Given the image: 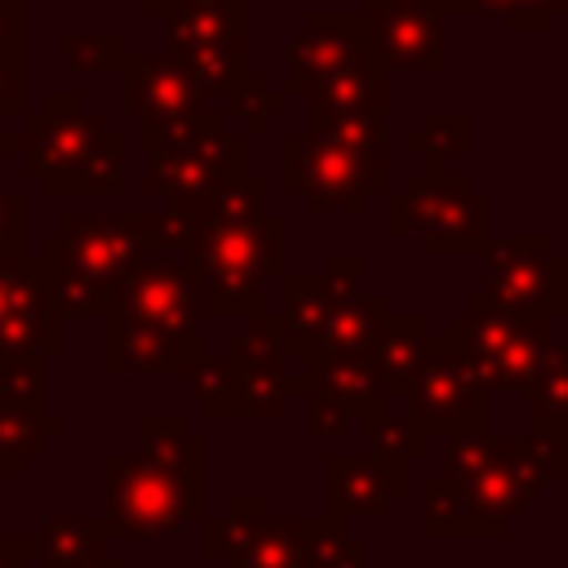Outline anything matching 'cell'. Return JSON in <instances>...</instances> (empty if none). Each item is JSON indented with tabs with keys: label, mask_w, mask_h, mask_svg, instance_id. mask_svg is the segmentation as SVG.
I'll use <instances>...</instances> for the list:
<instances>
[{
	"label": "cell",
	"mask_w": 568,
	"mask_h": 568,
	"mask_svg": "<svg viewBox=\"0 0 568 568\" xmlns=\"http://www.w3.org/2000/svg\"><path fill=\"white\" fill-rule=\"evenodd\" d=\"M222 111H204L169 151L146 160V191L164 204L160 213H178L200 200L217 178L244 169V133L226 129Z\"/></svg>",
	"instance_id": "12"
},
{
	"label": "cell",
	"mask_w": 568,
	"mask_h": 568,
	"mask_svg": "<svg viewBox=\"0 0 568 568\" xmlns=\"http://www.w3.org/2000/svg\"><path fill=\"white\" fill-rule=\"evenodd\" d=\"M106 537H169L204 519V439L178 413L142 417V457H102Z\"/></svg>",
	"instance_id": "2"
},
{
	"label": "cell",
	"mask_w": 568,
	"mask_h": 568,
	"mask_svg": "<svg viewBox=\"0 0 568 568\" xmlns=\"http://www.w3.org/2000/svg\"><path fill=\"white\" fill-rule=\"evenodd\" d=\"M479 257L488 266L484 297H493L497 306L546 320L568 311V257L555 253L541 231L484 240Z\"/></svg>",
	"instance_id": "10"
},
{
	"label": "cell",
	"mask_w": 568,
	"mask_h": 568,
	"mask_svg": "<svg viewBox=\"0 0 568 568\" xmlns=\"http://www.w3.org/2000/svg\"><path fill=\"white\" fill-rule=\"evenodd\" d=\"M426 346H430V328H426L422 315H386V324H382V333H377V342L368 351L386 399L404 395V386L413 382V373L426 359Z\"/></svg>",
	"instance_id": "25"
},
{
	"label": "cell",
	"mask_w": 568,
	"mask_h": 568,
	"mask_svg": "<svg viewBox=\"0 0 568 568\" xmlns=\"http://www.w3.org/2000/svg\"><path fill=\"white\" fill-rule=\"evenodd\" d=\"M231 373V417H284L288 408V346L275 315H244V328L222 346Z\"/></svg>",
	"instance_id": "14"
},
{
	"label": "cell",
	"mask_w": 568,
	"mask_h": 568,
	"mask_svg": "<svg viewBox=\"0 0 568 568\" xmlns=\"http://www.w3.org/2000/svg\"><path fill=\"white\" fill-rule=\"evenodd\" d=\"M27 0H0V53H22Z\"/></svg>",
	"instance_id": "45"
},
{
	"label": "cell",
	"mask_w": 568,
	"mask_h": 568,
	"mask_svg": "<svg viewBox=\"0 0 568 568\" xmlns=\"http://www.w3.org/2000/svg\"><path fill=\"white\" fill-rule=\"evenodd\" d=\"M368 62V27L364 9L359 13H306L297 36L284 49V93H297L306 80Z\"/></svg>",
	"instance_id": "18"
},
{
	"label": "cell",
	"mask_w": 568,
	"mask_h": 568,
	"mask_svg": "<svg viewBox=\"0 0 568 568\" xmlns=\"http://www.w3.org/2000/svg\"><path fill=\"white\" fill-rule=\"evenodd\" d=\"M444 337L466 355L484 390L501 386H528L546 346H550V320L546 315H519L497 306L493 297L475 293L462 315L444 324Z\"/></svg>",
	"instance_id": "7"
},
{
	"label": "cell",
	"mask_w": 568,
	"mask_h": 568,
	"mask_svg": "<svg viewBox=\"0 0 568 568\" xmlns=\"http://www.w3.org/2000/svg\"><path fill=\"white\" fill-rule=\"evenodd\" d=\"M306 129L324 133L328 142L355 151L359 160L386 164V111H364V115H337V120H306Z\"/></svg>",
	"instance_id": "36"
},
{
	"label": "cell",
	"mask_w": 568,
	"mask_h": 568,
	"mask_svg": "<svg viewBox=\"0 0 568 568\" xmlns=\"http://www.w3.org/2000/svg\"><path fill=\"white\" fill-rule=\"evenodd\" d=\"M217 98H222V115L235 120L244 133H262L284 111V102H288V93H271L266 89V75L262 71H248V67Z\"/></svg>",
	"instance_id": "31"
},
{
	"label": "cell",
	"mask_w": 568,
	"mask_h": 568,
	"mask_svg": "<svg viewBox=\"0 0 568 568\" xmlns=\"http://www.w3.org/2000/svg\"><path fill=\"white\" fill-rule=\"evenodd\" d=\"M364 430H368V453L373 457H386V462H413L430 448V435L404 413L399 399H382L364 413Z\"/></svg>",
	"instance_id": "29"
},
{
	"label": "cell",
	"mask_w": 568,
	"mask_h": 568,
	"mask_svg": "<svg viewBox=\"0 0 568 568\" xmlns=\"http://www.w3.org/2000/svg\"><path fill=\"white\" fill-rule=\"evenodd\" d=\"M67 426L58 413H44V404L0 399V475L22 479V470L44 453L49 439H58Z\"/></svg>",
	"instance_id": "26"
},
{
	"label": "cell",
	"mask_w": 568,
	"mask_h": 568,
	"mask_svg": "<svg viewBox=\"0 0 568 568\" xmlns=\"http://www.w3.org/2000/svg\"><path fill=\"white\" fill-rule=\"evenodd\" d=\"M368 27V62L382 71L408 67V71H448V36L435 9L426 4H386V9H364Z\"/></svg>",
	"instance_id": "17"
},
{
	"label": "cell",
	"mask_w": 568,
	"mask_h": 568,
	"mask_svg": "<svg viewBox=\"0 0 568 568\" xmlns=\"http://www.w3.org/2000/svg\"><path fill=\"white\" fill-rule=\"evenodd\" d=\"M506 0H426V9H435L439 18L444 13H501Z\"/></svg>",
	"instance_id": "48"
},
{
	"label": "cell",
	"mask_w": 568,
	"mask_h": 568,
	"mask_svg": "<svg viewBox=\"0 0 568 568\" xmlns=\"http://www.w3.org/2000/svg\"><path fill=\"white\" fill-rule=\"evenodd\" d=\"M386 4H426V0H364V9H386Z\"/></svg>",
	"instance_id": "53"
},
{
	"label": "cell",
	"mask_w": 568,
	"mask_h": 568,
	"mask_svg": "<svg viewBox=\"0 0 568 568\" xmlns=\"http://www.w3.org/2000/svg\"><path fill=\"white\" fill-rule=\"evenodd\" d=\"M169 248H182L173 213H67L62 226L40 240L62 320L102 315L120 280Z\"/></svg>",
	"instance_id": "3"
},
{
	"label": "cell",
	"mask_w": 568,
	"mask_h": 568,
	"mask_svg": "<svg viewBox=\"0 0 568 568\" xmlns=\"http://www.w3.org/2000/svg\"><path fill=\"white\" fill-rule=\"evenodd\" d=\"M120 102L129 115L142 120V142H146V160L169 151L209 106V93L164 53L160 58H142L133 53L129 67L120 71Z\"/></svg>",
	"instance_id": "13"
},
{
	"label": "cell",
	"mask_w": 568,
	"mask_h": 568,
	"mask_svg": "<svg viewBox=\"0 0 568 568\" xmlns=\"http://www.w3.org/2000/svg\"><path fill=\"white\" fill-rule=\"evenodd\" d=\"M368 271V257L364 253H328L324 257V271L315 275H284V315H280V333H284V346H288V359L297 364L315 333L324 328L333 302L351 297V293H364L359 280Z\"/></svg>",
	"instance_id": "16"
},
{
	"label": "cell",
	"mask_w": 568,
	"mask_h": 568,
	"mask_svg": "<svg viewBox=\"0 0 568 568\" xmlns=\"http://www.w3.org/2000/svg\"><path fill=\"white\" fill-rule=\"evenodd\" d=\"M0 399L44 404V359H13V364H0Z\"/></svg>",
	"instance_id": "40"
},
{
	"label": "cell",
	"mask_w": 568,
	"mask_h": 568,
	"mask_svg": "<svg viewBox=\"0 0 568 568\" xmlns=\"http://www.w3.org/2000/svg\"><path fill=\"white\" fill-rule=\"evenodd\" d=\"M306 120H337V115H364L386 111V71L377 62H355L324 71L297 89Z\"/></svg>",
	"instance_id": "21"
},
{
	"label": "cell",
	"mask_w": 568,
	"mask_h": 568,
	"mask_svg": "<svg viewBox=\"0 0 568 568\" xmlns=\"http://www.w3.org/2000/svg\"><path fill=\"white\" fill-rule=\"evenodd\" d=\"M204 44H244V4H191L164 13V58Z\"/></svg>",
	"instance_id": "27"
},
{
	"label": "cell",
	"mask_w": 568,
	"mask_h": 568,
	"mask_svg": "<svg viewBox=\"0 0 568 568\" xmlns=\"http://www.w3.org/2000/svg\"><path fill=\"white\" fill-rule=\"evenodd\" d=\"M426 532L430 537H497L470 506L466 488L448 475H435L426 484Z\"/></svg>",
	"instance_id": "30"
},
{
	"label": "cell",
	"mask_w": 568,
	"mask_h": 568,
	"mask_svg": "<svg viewBox=\"0 0 568 568\" xmlns=\"http://www.w3.org/2000/svg\"><path fill=\"white\" fill-rule=\"evenodd\" d=\"M27 559H31V537H9L0 519V568H27Z\"/></svg>",
	"instance_id": "47"
},
{
	"label": "cell",
	"mask_w": 568,
	"mask_h": 568,
	"mask_svg": "<svg viewBox=\"0 0 568 568\" xmlns=\"http://www.w3.org/2000/svg\"><path fill=\"white\" fill-rule=\"evenodd\" d=\"M386 297L382 293H351L342 302H333L324 328L315 333L311 351L297 359V364H311V359H328V355H368L382 324H386Z\"/></svg>",
	"instance_id": "24"
},
{
	"label": "cell",
	"mask_w": 568,
	"mask_h": 568,
	"mask_svg": "<svg viewBox=\"0 0 568 568\" xmlns=\"http://www.w3.org/2000/svg\"><path fill=\"white\" fill-rule=\"evenodd\" d=\"M62 58L75 75H120L133 53L120 31H67Z\"/></svg>",
	"instance_id": "33"
},
{
	"label": "cell",
	"mask_w": 568,
	"mask_h": 568,
	"mask_svg": "<svg viewBox=\"0 0 568 568\" xmlns=\"http://www.w3.org/2000/svg\"><path fill=\"white\" fill-rule=\"evenodd\" d=\"M222 568H297V541H293V515L288 519H271L262 515V524L253 528V537L222 559Z\"/></svg>",
	"instance_id": "35"
},
{
	"label": "cell",
	"mask_w": 568,
	"mask_h": 568,
	"mask_svg": "<svg viewBox=\"0 0 568 568\" xmlns=\"http://www.w3.org/2000/svg\"><path fill=\"white\" fill-rule=\"evenodd\" d=\"M408 493V466L386 457H328L324 462V515L382 519L390 501Z\"/></svg>",
	"instance_id": "19"
},
{
	"label": "cell",
	"mask_w": 568,
	"mask_h": 568,
	"mask_svg": "<svg viewBox=\"0 0 568 568\" xmlns=\"http://www.w3.org/2000/svg\"><path fill=\"white\" fill-rule=\"evenodd\" d=\"M568 430V346L550 337L532 382H528V430Z\"/></svg>",
	"instance_id": "28"
},
{
	"label": "cell",
	"mask_w": 568,
	"mask_h": 568,
	"mask_svg": "<svg viewBox=\"0 0 568 568\" xmlns=\"http://www.w3.org/2000/svg\"><path fill=\"white\" fill-rule=\"evenodd\" d=\"M288 395H306V399H324L337 404L346 417H364L373 404H382V382L368 355H328V359H311L297 364L288 373Z\"/></svg>",
	"instance_id": "20"
},
{
	"label": "cell",
	"mask_w": 568,
	"mask_h": 568,
	"mask_svg": "<svg viewBox=\"0 0 568 568\" xmlns=\"http://www.w3.org/2000/svg\"><path fill=\"white\" fill-rule=\"evenodd\" d=\"M195 355H204L195 271L182 248L151 253L120 280L102 311V373L182 377Z\"/></svg>",
	"instance_id": "1"
},
{
	"label": "cell",
	"mask_w": 568,
	"mask_h": 568,
	"mask_svg": "<svg viewBox=\"0 0 568 568\" xmlns=\"http://www.w3.org/2000/svg\"><path fill=\"white\" fill-rule=\"evenodd\" d=\"M564 9H568V0H506L501 18H506V31L532 36V31H546L550 18H559Z\"/></svg>",
	"instance_id": "41"
},
{
	"label": "cell",
	"mask_w": 568,
	"mask_h": 568,
	"mask_svg": "<svg viewBox=\"0 0 568 568\" xmlns=\"http://www.w3.org/2000/svg\"><path fill=\"white\" fill-rule=\"evenodd\" d=\"M27 80H22V53H0V120L22 115Z\"/></svg>",
	"instance_id": "43"
},
{
	"label": "cell",
	"mask_w": 568,
	"mask_h": 568,
	"mask_svg": "<svg viewBox=\"0 0 568 568\" xmlns=\"http://www.w3.org/2000/svg\"><path fill=\"white\" fill-rule=\"evenodd\" d=\"M346 413L337 408V404H324V399H311V435L315 439H337V435H346Z\"/></svg>",
	"instance_id": "46"
},
{
	"label": "cell",
	"mask_w": 568,
	"mask_h": 568,
	"mask_svg": "<svg viewBox=\"0 0 568 568\" xmlns=\"http://www.w3.org/2000/svg\"><path fill=\"white\" fill-rule=\"evenodd\" d=\"M257 213H266V178L248 173V169H235V173L217 178L200 200L178 209L173 222H178V240L186 244V235H195V231L235 226V222H248Z\"/></svg>",
	"instance_id": "23"
},
{
	"label": "cell",
	"mask_w": 568,
	"mask_h": 568,
	"mask_svg": "<svg viewBox=\"0 0 568 568\" xmlns=\"http://www.w3.org/2000/svg\"><path fill=\"white\" fill-rule=\"evenodd\" d=\"M191 395L200 399V408L209 417H231V373H226V359L222 355H195V364L182 373Z\"/></svg>",
	"instance_id": "39"
},
{
	"label": "cell",
	"mask_w": 568,
	"mask_h": 568,
	"mask_svg": "<svg viewBox=\"0 0 568 568\" xmlns=\"http://www.w3.org/2000/svg\"><path fill=\"white\" fill-rule=\"evenodd\" d=\"M182 253L195 271L204 315H262V280L288 275V222L280 213H257L235 226H209L186 235Z\"/></svg>",
	"instance_id": "5"
},
{
	"label": "cell",
	"mask_w": 568,
	"mask_h": 568,
	"mask_svg": "<svg viewBox=\"0 0 568 568\" xmlns=\"http://www.w3.org/2000/svg\"><path fill=\"white\" fill-rule=\"evenodd\" d=\"M457 484L466 488L475 515H479L497 537H506V528H510V524L532 506V497L546 488V475L537 470V462H532L524 435H493L488 462H484L475 475L457 479Z\"/></svg>",
	"instance_id": "15"
},
{
	"label": "cell",
	"mask_w": 568,
	"mask_h": 568,
	"mask_svg": "<svg viewBox=\"0 0 568 568\" xmlns=\"http://www.w3.org/2000/svg\"><path fill=\"white\" fill-rule=\"evenodd\" d=\"M27 231V200L0 186V253H18Z\"/></svg>",
	"instance_id": "44"
},
{
	"label": "cell",
	"mask_w": 568,
	"mask_h": 568,
	"mask_svg": "<svg viewBox=\"0 0 568 568\" xmlns=\"http://www.w3.org/2000/svg\"><path fill=\"white\" fill-rule=\"evenodd\" d=\"M364 559H368V541L364 537H351L346 550L333 559V568H364Z\"/></svg>",
	"instance_id": "49"
},
{
	"label": "cell",
	"mask_w": 568,
	"mask_h": 568,
	"mask_svg": "<svg viewBox=\"0 0 568 568\" xmlns=\"http://www.w3.org/2000/svg\"><path fill=\"white\" fill-rule=\"evenodd\" d=\"M404 151L426 160V169H448L457 155L470 151V120L462 111H435V115H426L422 129H413L404 138Z\"/></svg>",
	"instance_id": "32"
},
{
	"label": "cell",
	"mask_w": 568,
	"mask_h": 568,
	"mask_svg": "<svg viewBox=\"0 0 568 568\" xmlns=\"http://www.w3.org/2000/svg\"><path fill=\"white\" fill-rule=\"evenodd\" d=\"M169 62H178L204 93H222L244 71V44H204V49L173 53Z\"/></svg>",
	"instance_id": "38"
},
{
	"label": "cell",
	"mask_w": 568,
	"mask_h": 568,
	"mask_svg": "<svg viewBox=\"0 0 568 568\" xmlns=\"http://www.w3.org/2000/svg\"><path fill=\"white\" fill-rule=\"evenodd\" d=\"M399 404L430 439L484 430V422H488V390L475 377V368L466 364V355L444 333H430L426 359L413 373V382L404 386Z\"/></svg>",
	"instance_id": "11"
},
{
	"label": "cell",
	"mask_w": 568,
	"mask_h": 568,
	"mask_svg": "<svg viewBox=\"0 0 568 568\" xmlns=\"http://www.w3.org/2000/svg\"><path fill=\"white\" fill-rule=\"evenodd\" d=\"M293 541H297V568H333L351 532L346 519L333 515H293Z\"/></svg>",
	"instance_id": "37"
},
{
	"label": "cell",
	"mask_w": 568,
	"mask_h": 568,
	"mask_svg": "<svg viewBox=\"0 0 568 568\" xmlns=\"http://www.w3.org/2000/svg\"><path fill=\"white\" fill-rule=\"evenodd\" d=\"M9 151L49 195H115L124 186V138L80 93H44L40 111L9 133Z\"/></svg>",
	"instance_id": "4"
},
{
	"label": "cell",
	"mask_w": 568,
	"mask_h": 568,
	"mask_svg": "<svg viewBox=\"0 0 568 568\" xmlns=\"http://www.w3.org/2000/svg\"><path fill=\"white\" fill-rule=\"evenodd\" d=\"M262 515H266V501L262 497H231L217 515L204 519V555L217 559V564L226 555H235L253 537V528L262 524Z\"/></svg>",
	"instance_id": "34"
},
{
	"label": "cell",
	"mask_w": 568,
	"mask_h": 568,
	"mask_svg": "<svg viewBox=\"0 0 568 568\" xmlns=\"http://www.w3.org/2000/svg\"><path fill=\"white\" fill-rule=\"evenodd\" d=\"M537 470L550 479H564L568 475V430H537V435H524Z\"/></svg>",
	"instance_id": "42"
},
{
	"label": "cell",
	"mask_w": 568,
	"mask_h": 568,
	"mask_svg": "<svg viewBox=\"0 0 568 568\" xmlns=\"http://www.w3.org/2000/svg\"><path fill=\"white\" fill-rule=\"evenodd\" d=\"M191 4H244V0H178V9H191ZM173 13V9H169Z\"/></svg>",
	"instance_id": "52"
},
{
	"label": "cell",
	"mask_w": 568,
	"mask_h": 568,
	"mask_svg": "<svg viewBox=\"0 0 568 568\" xmlns=\"http://www.w3.org/2000/svg\"><path fill=\"white\" fill-rule=\"evenodd\" d=\"M284 186L302 200L306 213H364L368 195L386 191V164L359 160L355 151L328 142L315 129L284 138Z\"/></svg>",
	"instance_id": "8"
},
{
	"label": "cell",
	"mask_w": 568,
	"mask_h": 568,
	"mask_svg": "<svg viewBox=\"0 0 568 568\" xmlns=\"http://www.w3.org/2000/svg\"><path fill=\"white\" fill-rule=\"evenodd\" d=\"M4 160H9V129L0 120V186H4Z\"/></svg>",
	"instance_id": "50"
},
{
	"label": "cell",
	"mask_w": 568,
	"mask_h": 568,
	"mask_svg": "<svg viewBox=\"0 0 568 568\" xmlns=\"http://www.w3.org/2000/svg\"><path fill=\"white\" fill-rule=\"evenodd\" d=\"M62 324L44 253H0V364L62 355Z\"/></svg>",
	"instance_id": "9"
},
{
	"label": "cell",
	"mask_w": 568,
	"mask_h": 568,
	"mask_svg": "<svg viewBox=\"0 0 568 568\" xmlns=\"http://www.w3.org/2000/svg\"><path fill=\"white\" fill-rule=\"evenodd\" d=\"M142 4H146L151 13H160V18H164L169 9H178V0H142Z\"/></svg>",
	"instance_id": "51"
},
{
	"label": "cell",
	"mask_w": 568,
	"mask_h": 568,
	"mask_svg": "<svg viewBox=\"0 0 568 568\" xmlns=\"http://www.w3.org/2000/svg\"><path fill=\"white\" fill-rule=\"evenodd\" d=\"M106 528L89 515H53L31 537L36 568H124L120 555H106Z\"/></svg>",
	"instance_id": "22"
},
{
	"label": "cell",
	"mask_w": 568,
	"mask_h": 568,
	"mask_svg": "<svg viewBox=\"0 0 568 568\" xmlns=\"http://www.w3.org/2000/svg\"><path fill=\"white\" fill-rule=\"evenodd\" d=\"M382 226L386 235L422 231L435 257H466L479 253L488 240V200L453 169L408 173L404 186L390 195L382 191Z\"/></svg>",
	"instance_id": "6"
}]
</instances>
